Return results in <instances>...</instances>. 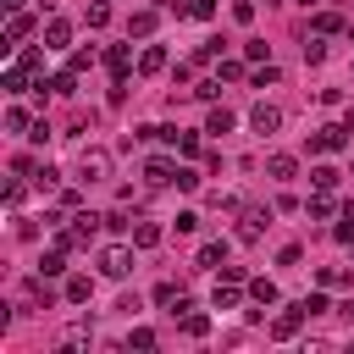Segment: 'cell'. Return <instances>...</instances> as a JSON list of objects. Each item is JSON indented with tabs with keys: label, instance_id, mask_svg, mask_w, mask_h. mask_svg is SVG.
<instances>
[{
	"label": "cell",
	"instance_id": "1",
	"mask_svg": "<svg viewBox=\"0 0 354 354\" xmlns=\"http://www.w3.org/2000/svg\"><path fill=\"white\" fill-rule=\"evenodd\" d=\"M127 271H133V249H127V243H105V249H100V277L122 282Z\"/></svg>",
	"mask_w": 354,
	"mask_h": 354
},
{
	"label": "cell",
	"instance_id": "2",
	"mask_svg": "<svg viewBox=\"0 0 354 354\" xmlns=\"http://www.w3.org/2000/svg\"><path fill=\"white\" fill-rule=\"evenodd\" d=\"M111 177V149H83L77 155V183H100Z\"/></svg>",
	"mask_w": 354,
	"mask_h": 354
},
{
	"label": "cell",
	"instance_id": "3",
	"mask_svg": "<svg viewBox=\"0 0 354 354\" xmlns=\"http://www.w3.org/2000/svg\"><path fill=\"white\" fill-rule=\"evenodd\" d=\"M266 227H271V205H249V210H243V227H238V238H243V243H254Z\"/></svg>",
	"mask_w": 354,
	"mask_h": 354
},
{
	"label": "cell",
	"instance_id": "4",
	"mask_svg": "<svg viewBox=\"0 0 354 354\" xmlns=\"http://www.w3.org/2000/svg\"><path fill=\"white\" fill-rule=\"evenodd\" d=\"M50 304V288H44V277H33V282H22V293H17V310H28V315H39Z\"/></svg>",
	"mask_w": 354,
	"mask_h": 354
},
{
	"label": "cell",
	"instance_id": "5",
	"mask_svg": "<svg viewBox=\"0 0 354 354\" xmlns=\"http://www.w3.org/2000/svg\"><path fill=\"white\" fill-rule=\"evenodd\" d=\"M304 321H310V310H304V299H299V304H288V310H282V315L271 321V337H293V332H299Z\"/></svg>",
	"mask_w": 354,
	"mask_h": 354
},
{
	"label": "cell",
	"instance_id": "6",
	"mask_svg": "<svg viewBox=\"0 0 354 354\" xmlns=\"http://www.w3.org/2000/svg\"><path fill=\"white\" fill-rule=\"evenodd\" d=\"M343 144H348V127H315V138H310L315 155H332V149H343Z\"/></svg>",
	"mask_w": 354,
	"mask_h": 354
},
{
	"label": "cell",
	"instance_id": "7",
	"mask_svg": "<svg viewBox=\"0 0 354 354\" xmlns=\"http://www.w3.org/2000/svg\"><path fill=\"white\" fill-rule=\"evenodd\" d=\"M66 44H72V22L66 17H50L44 22V50H66Z\"/></svg>",
	"mask_w": 354,
	"mask_h": 354
},
{
	"label": "cell",
	"instance_id": "8",
	"mask_svg": "<svg viewBox=\"0 0 354 354\" xmlns=\"http://www.w3.org/2000/svg\"><path fill=\"white\" fill-rule=\"evenodd\" d=\"M249 127H254V133H277V127H282V111H277V105H266V100H260V105H254V111H249Z\"/></svg>",
	"mask_w": 354,
	"mask_h": 354
},
{
	"label": "cell",
	"instance_id": "9",
	"mask_svg": "<svg viewBox=\"0 0 354 354\" xmlns=\"http://www.w3.org/2000/svg\"><path fill=\"white\" fill-rule=\"evenodd\" d=\"M144 177H149V188H166V183H177V166L166 155H155V160H144Z\"/></svg>",
	"mask_w": 354,
	"mask_h": 354
},
{
	"label": "cell",
	"instance_id": "10",
	"mask_svg": "<svg viewBox=\"0 0 354 354\" xmlns=\"http://www.w3.org/2000/svg\"><path fill=\"white\" fill-rule=\"evenodd\" d=\"M332 210H337V205H332V194H326V188H315V194L304 199V216H310V221H326Z\"/></svg>",
	"mask_w": 354,
	"mask_h": 354
},
{
	"label": "cell",
	"instance_id": "11",
	"mask_svg": "<svg viewBox=\"0 0 354 354\" xmlns=\"http://www.w3.org/2000/svg\"><path fill=\"white\" fill-rule=\"evenodd\" d=\"M266 177L288 183V177H299V160H293V155H271V160H266Z\"/></svg>",
	"mask_w": 354,
	"mask_h": 354
},
{
	"label": "cell",
	"instance_id": "12",
	"mask_svg": "<svg viewBox=\"0 0 354 354\" xmlns=\"http://www.w3.org/2000/svg\"><path fill=\"white\" fill-rule=\"evenodd\" d=\"M210 304H216V310H238V282H232V277H221V282H216V293H210Z\"/></svg>",
	"mask_w": 354,
	"mask_h": 354
},
{
	"label": "cell",
	"instance_id": "13",
	"mask_svg": "<svg viewBox=\"0 0 354 354\" xmlns=\"http://www.w3.org/2000/svg\"><path fill=\"white\" fill-rule=\"evenodd\" d=\"M33 33V17H22V11H11V22H6V44H22Z\"/></svg>",
	"mask_w": 354,
	"mask_h": 354
},
{
	"label": "cell",
	"instance_id": "14",
	"mask_svg": "<svg viewBox=\"0 0 354 354\" xmlns=\"http://www.w3.org/2000/svg\"><path fill=\"white\" fill-rule=\"evenodd\" d=\"M138 72H144V77H155V72H166V50H160V44H149V50L138 55Z\"/></svg>",
	"mask_w": 354,
	"mask_h": 354
},
{
	"label": "cell",
	"instance_id": "15",
	"mask_svg": "<svg viewBox=\"0 0 354 354\" xmlns=\"http://www.w3.org/2000/svg\"><path fill=\"white\" fill-rule=\"evenodd\" d=\"M155 22H160V11H133V22H127V33H138V39H149V33H155Z\"/></svg>",
	"mask_w": 354,
	"mask_h": 354
},
{
	"label": "cell",
	"instance_id": "16",
	"mask_svg": "<svg viewBox=\"0 0 354 354\" xmlns=\"http://www.w3.org/2000/svg\"><path fill=\"white\" fill-rule=\"evenodd\" d=\"M155 243H160V227L155 221H138L133 227V249H155Z\"/></svg>",
	"mask_w": 354,
	"mask_h": 354
},
{
	"label": "cell",
	"instance_id": "17",
	"mask_svg": "<svg viewBox=\"0 0 354 354\" xmlns=\"http://www.w3.org/2000/svg\"><path fill=\"white\" fill-rule=\"evenodd\" d=\"M249 299H254V304H277V282H271V277H254V282H249Z\"/></svg>",
	"mask_w": 354,
	"mask_h": 354
},
{
	"label": "cell",
	"instance_id": "18",
	"mask_svg": "<svg viewBox=\"0 0 354 354\" xmlns=\"http://www.w3.org/2000/svg\"><path fill=\"white\" fill-rule=\"evenodd\" d=\"M205 133H232V111H227V105H216V111L205 116Z\"/></svg>",
	"mask_w": 354,
	"mask_h": 354
},
{
	"label": "cell",
	"instance_id": "19",
	"mask_svg": "<svg viewBox=\"0 0 354 354\" xmlns=\"http://www.w3.org/2000/svg\"><path fill=\"white\" fill-rule=\"evenodd\" d=\"M100 221H105V216H94V210H77V216H72V227L83 232V243H88V238L100 232Z\"/></svg>",
	"mask_w": 354,
	"mask_h": 354
},
{
	"label": "cell",
	"instance_id": "20",
	"mask_svg": "<svg viewBox=\"0 0 354 354\" xmlns=\"http://www.w3.org/2000/svg\"><path fill=\"white\" fill-rule=\"evenodd\" d=\"M66 271V249H50L44 260H39V277H61Z\"/></svg>",
	"mask_w": 354,
	"mask_h": 354
},
{
	"label": "cell",
	"instance_id": "21",
	"mask_svg": "<svg viewBox=\"0 0 354 354\" xmlns=\"http://www.w3.org/2000/svg\"><path fill=\"white\" fill-rule=\"evenodd\" d=\"M88 293H94L88 277H66V299H72V304H88Z\"/></svg>",
	"mask_w": 354,
	"mask_h": 354
},
{
	"label": "cell",
	"instance_id": "22",
	"mask_svg": "<svg viewBox=\"0 0 354 354\" xmlns=\"http://www.w3.org/2000/svg\"><path fill=\"white\" fill-rule=\"evenodd\" d=\"M332 238H337V243H354V199L343 205V221L332 227Z\"/></svg>",
	"mask_w": 354,
	"mask_h": 354
},
{
	"label": "cell",
	"instance_id": "23",
	"mask_svg": "<svg viewBox=\"0 0 354 354\" xmlns=\"http://www.w3.org/2000/svg\"><path fill=\"white\" fill-rule=\"evenodd\" d=\"M348 22L337 17V11H315V33H343Z\"/></svg>",
	"mask_w": 354,
	"mask_h": 354
},
{
	"label": "cell",
	"instance_id": "24",
	"mask_svg": "<svg viewBox=\"0 0 354 354\" xmlns=\"http://www.w3.org/2000/svg\"><path fill=\"white\" fill-rule=\"evenodd\" d=\"M105 66H111L116 77H127V44H111V50H105Z\"/></svg>",
	"mask_w": 354,
	"mask_h": 354
},
{
	"label": "cell",
	"instance_id": "25",
	"mask_svg": "<svg viewBox=\"0 0 354 354\" xmlns=\"http://www.w3.org/2000/svg\"><path fill=\"white\" fill-rule=\"evenodd\" d=\"M6 133H33V122H28V111H22V105H11V111H6Z\"/></svg>",
	"mask_w": 354,
	"mask_h": 354
},
{
	"label": "cell",
	"instance_id": "26",
	"mask_svg": "<svg viewBox=\"0 0 354 354\" xmlns=\"http://www.w3.org/2000/svg\"><path fill=\"white\" fill-rule=\"evenodd\" d=\"M22 83H28V66H22V61L6 66V94H22Z\"/></svg>",
	"mask_w": 354,
	"mask_h": 354
},
{
	"label": "cell",
	"instance_id": "27",
	"mask_svg": "<svg viewBox=\"0 0 354 354\" xmlns=\"http://www.w3.org/2000/svg\"><path fill=\"white\" fill-rule=\"evenodd\" d=\"M199 266H227V243H205L199 249Z\"/></svg>",
	"mask_w": 354,
	"mask_h": 354
},
{
	"label": "cell",
	"instance_id": "28",
	"mask_svg": "<svg viewBox=\"0 0 354 354\" xmlns=\"http://www.w3.org/2000/svg\"><path fill=\"white\" fill-rule=\"evenodd\" d=\"M310 177H315V188H326V194H332V188H337V166H315V171H310Z\"/></svg>",
	"mask_w": 354,
	"mask_h": 354
},
{
	"label": "cell",
	"instance_id": "29",
	"mask_svg": "<svg viewBox=\"0 0 354 354\" xmlns=\"http://www.w3.org/2000/svg\"><path fill=\"white\" fill-rule=\"evenodd\" d=\"M183 332H188V337H205V332H210V321H205V315H194V310H188V315H183Z\"/></svg>",
	"mask_w": 354,
	"mask_h": 354
},
{
	"label": "cell",
	"instance_id": "30",
	"mask_svg": "<svg viewBox=\"0 0 354 354\" xmlns=\"http://www.w3.org/2000/svg\"><path fill=\"white\" fill-rule=\"evenodd\" d=\"M94 337V326L88 321H77V326H66V348H77V343H88Z\"/></svg>",
	"mask_w": 354,
	"mask_h": 354
},
{
	"label": "cell",
	"instance_id": "31",
	"mask_svg": "<svg viewBox=\"0 0 354 354\" xmlns=\"http://www.w3.org/2000/svg\"><path fill=\"white\" fill-rule=\"evenodd\" d=\"M127 348H155V332H149V326H133V332H127Z\"/></svg>",
	"mask_w": 354,
	"mask_h": 354
},
{
	"label": "cell",
	"instance_id": "32",
	"mask_svg": "<svg viewBox=\"0 0 354 354\" xmlns=\"http://www.w3.org/2000/svg\"><path fill=\"white\" fill-rule=\"evenodd\" d=\"M105 22H111V6L94 0V6H88V28H105Z\"/></svg>",
	"mask_w": 354,
	"mask_h": 354
},
{
	"label": "cell",
	"instance_id": "33",
	"mask_svg": "<svg viewBox=\"0 0 354 354\" xmlns=\"http://www.w3.org/2000/svg\"><path fill=\"white\" fill-rule=\"evenodd\" d=\"M304 61L321 66V61H326V44H321V39H304Z\"/></svg>",
	"mask_w": 354,
	"mask_h": 354
},
{
	"label": "cell",
	"instance_id": "34",
	"mask_svg": "<svg viewBox=\"0 0 354 354\" xmlns=\"http://www.w3.org/2000/svg\"><path fill=\"white\" fill-rule=\"evenodd\" d=\"M343 282H348L343 266H326V271H321V288H343Z\"/></svg>",
	"mask_w": 354,
	"mask_h": 354
},
{
	"label": "cell",
	"instance_id": "35",
	"mask_svg": "<svg viewBox=\"0 0 354 354\" xmlns=\"http://www.w3.org/2000/svg\"><path fill=\"white\" fill-rule=\"evenodd\" d=\"M304 310H310V315H326V310H332V304H326V288H321V293H310V299H304Z\"/></svg>",
	"mask_w": 354,
	"mask_h": 354
},
{
	"label": "cell",
	"instance_id": "36",
	"mask_svg": "<svg viewBox=\"0 0 354 354\" xmlns=\"http://www.w3.org/2000/svg\"><path fill=\"white\" fill-rule=\"evenodd\" d=\"M177 155H199V138L194 133H177Z\"/></svg>",
	"mask_w": 354,
	"mask_h": 354
},
{
	"label": "cell",
	"instance_id": "37",
	"mask_svg": "<svg viewBox=\"0 0 354 354\" xmlns=\"http://www.w3.org/2000/svg\"><path fill=\"white\" fill-rule=\"evenodd\" d=\"M177 188H188V194H194V188H199V171H188V166H177Z\"/></svg>",
	"mask_w": 354,
	"mask_h": 354
},
{
	"label": "cell",
	"instance_id": "38",
	"mask_svg": "<svg viewBox=\"0 0 354 354\" xmlns=\"http://www.w3.org/2000/svg\"><path fill=\"white\" fill-rule=\"evenodd\" d=\"M232 17L238 22H254V0H232Z\"/></svg>",
	"mask_w": 354,
	"mask_h": 354
},
{
	"label": "cell",
	"instance_id": "39",
	"mask_svg": "<svg viewBox=\"0 0 354 354\" xmlns=\"http://www.w3.org/2000/svg\"><path fill=\"white\" fill-rule=\"evenodd\" d=\"M194 17H199V22H210V17H216V0H194Z\"/></svg>",
	"mask_w": 354,
	"mask_h": 354
},
{
	"label": "cell",
	"instance_id": "40",
	"mask_svg": "<svg viewBox=\"0 0 354 354\" xmlns=\"http://www.w3.org/2000/svg\"><path fill=\"white\" fill-rule=\"evenodd\" d=\"M166 11L171 17H194V0H166Z\"/></svg>",
	"mask_w": 354,
	"mask_h": 354
},
{
	"label": "cell",
	"instance_id": "41",
	"mask_svg": "<svg viewBox=\"0 0 354 354\" xmlns=\"http://www.w3.org/2000/svg\"><path fill=\"white\" fill-rule=\"evenodd\" d=\"M0 6H6V11H17V6H22V0H0Z\"/></svg>",
	"mask_w": 354,
	"mask_h": 354
},
{
	"label": "cell",
	"instance_id": "42",
	"mask_svg": "<svg viewBox=\"0 0 354 354\" xmlns=\"http://www.w3.org/2000/svg\"><path fill=\"white\" fill-rule=\"evenodd\" d=\"M293 6H321V0H293Z\"/></svg>",
	"mask_w": 354,
	"mask_h": 354
}]
</instances>
